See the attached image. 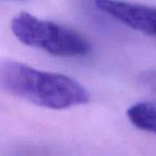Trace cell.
Wrapping results in <instances>:
<instances>
[{"label":"cell","instance_id":"cell-1","mask_svg":"<svg viewBox=\"0 0 156 156\" xmlns=\"http://www.w3.org/2000/svg\"><path fill=\"white\" fill-rule=\"evenodd\" d=\"M0 86L13 95L54 110L80 106L90 101L88 90L74 78L18 61L0 63Z\"/></svg>","mask_w":156,"mask_h":156},{"label":"cell","instance_id":"cell-2","mask_svg":"<svg viewBox=\"0 0 156 156\" xmlns=\"http://www.w3.org/2000/svg\"><path fill=\"white\" fill-rule=\"evenodd\" d=\"M11 30L23 44L52 56L83 57L92 50L90 41L79 31L58 23L42 20L28 12H20L14 16Z\"/></svg>","mask_w":156,"mask_h":156},{"label":"cell","instance_id":"cell-3","mask_svg":"<svg viewBox=\"0 0 156 156\" xmlns=\"http://www.w3.org/2000/svg\"><path fill=\"white\" fill-rule=\"evenodd\" d=\"M94 5L98 11L128 28L156 37V7L108 0L95 1Z\"/></svg>","mask_w":156,"mask_h":156},{"label":"cell","instance_id":"cell-4","mask_svg":"<svg viewBox=\"0 0 156 156\" xmlns=\"http://www.w3.org/2000/svg\"><path fill=\"white\" fill-rule=\"evenodd\" d=\"M126 115L135 127L156 135V102L136 103L127 109Z\"/></svg>","mask_w":156,"mask_h":156},{"label":"cell","instance_id":"cell-5","mask_svg":"<svg viewBox=\"0 0 156 156\" xmlns=\"http://www.w3.org/2000/svg\"><path fill=\"white\" fill-rule=\"evenodd\" d=\"M140 85L147 91L156 94V69L143 73L140 76Z\"/></svg>","mask_w":156,"mask_h":156}]
</instances>
